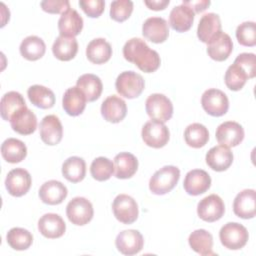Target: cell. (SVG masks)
I'll return each instance as SVG.
<instances>
[{
	"label": "cell",
	"mask_w": 256,
	"mask_h": 256,
	"mask_svg": "<svg viewBox=\"0 0 256 256\" xmlns=\"http://www.w3.org/2000/svg\"><path fill=\"white\" fill-rule=\"evenodd\" d=\"M123 56L145 73L155 72L161 63L159 54L140 38H131L125 43Z\"/></svg>",
	"instance_id": "6da1fadb"
},
{
	"label": "cell",
	"mask_w": 256,
	"mask_h": 256,
	"mask_svg": "<svg viewBox=\"0 0 256 256\" xmlns=\"http://www.w3.org/2000/svg\"><path fill=\"white\" fill-rule=\"evenodd\" d=\"M180 170L176 166L168 165L157 170L149 181V189L155 195H164L170 192L178 183Z\"/></svg>",
	"instance_id": "7a4b0ae2"
},
{
	"label": "cell",
	"mask_w": 256,
	"mask_h": 256,
	"mask_svg": "<svg viewBox=\"0 0 256 256\" xmlns=\"http://www.w3.org/2000/svg\"><path fill=\"white\" fill-rule=\"evenodd\" d=\"M221 244L230 250H239L243 248L248 239L249 234L242 224L237 222H229L222 226L219 232Z\"/></svg>",
	"instance_id": "3957f363"
},
{
	"label": "cell",
	"mask_w": 256,
	"mask_h": 256,
	"mask_svg": "<svg viewBox=\"0 0 256 256\" xmlns=\"http://www.w3.org/2000/svg\"><path fill=\"white\" fill-rule=\"evenodd\" d=\"M145 87L143 77L134 71H124L120 73L115 81L117 92L128 99L140 96Z\"/></svg>",
	"instance_id": "277c9868"
},
{
	"label": "cell",
	"mask_w": 256,
	"mask_h": 256,
	"mask_svg": "<svg viewBox=\"0 0 256 256\" xmlns=\"http://www.w3.org/2000/svg\"><path fill=\"white\" fill-rule=\"evenodd\" d=\"M145 109L148 116L161 123L171 119L173 115V104L168 97L160 93H154L148 96L145 102Z\"/></svg>",
	"instance_id": "5b68a950"
},
{
	"label": "cell",
	"mask_w": 256,
	"mask_h": 256,
	"mask_svg": "<svg viewBox=\"0 0 256 256\" xmlns=\"http://www.w3.org/2000/svg\"><path fill=\"white\" fill-rule=\"evenodd\" d=\"M66 215L72 224L83 226L92 220L94 215L93 206L88 199L75 197L67 204Z\"/></svg>",
	"instance_id": "8992f818"
},
{
	"label": "cell",
	"mask_w": 256,
	"mask_h": 256,
	"mask_svg": "<svg viewBox=\"0 0 256 256\" xmlns=\"http://www.w3.org/2000/svg\"><path fill=\"white\" fill-rule=\"evenodd\" d=\"M141 136L147 146L158 149L168 143L170 132L164 123L151 120L143 125Z\"/></svg>",
	"instance_id": "52a82bcc"
},
{
	"label": "cell",
	"mask_w": 256,
	"mask_h": 256,
	"mask_svg": "<svg viewBox=\"0 0 256 256\" xmlns=\"http://www.w3.org/2000/svg\"><path fill=\"white\" fill-rule=\"evenodd\" d=\"M201 104L205 112L214 117H220L227 113L229 100L227 95L215 88L206 90L201 97Z\"/></svg>",
	"instance_id": "ba28073f"
},
{
	"label": "cell",
	"mask_w": 256,
	"mask_h": 256,
	"mask_svg": "<svg viewBox=\"0 0 256 256\" xmlns=\"http://www.w3.org/2000/svg\"><path fill=\"white\" fill-rule=\"evenodd\" d=\"M112 210L115 218L123 224L134 223L139 214L136 201L129 195L119 194L112 203Z\"/></svg>",
	"instance_id": "9c48e42d"
},
{
	"label": "cell",
	"mask_w": 256,
	"mask_h": 256,
	"mask_svg": "<svg viewBox=\"0 0 256 256\" xmlns=\"http://www.w3.org/2000/svg\"><path fill=\"white\" fill-rule=\"evenodd\" d=\"M32 184L30 173L24 168H15L8 172L5 179V187L8 193L14 197L25 195Z\"/></svg>",
	"instance_id": "30bf717a"
},
{
	"label": "cell",
	"mask_w": 256,
	"mask_h": 256,
	"mask_svg": "<svg viewBox=\"0 0 256 256\" xmlns=\"http://www.w3.org/2000/svg\"><path fill=\"white\" fill-rule=\"evenodd\" d=\"M225 212V205L220 196L211 194L199 201L197 214L200 219L206 222H215L222 218Z\"/></svg>",
	"instance_id": "8fae6325"
},
{
	"label": "cell",
	"mask_w": 256,
	"mask_h": 256,
	"mask_svg": "<svg viewBox=\"0 0 256 256\" xmlns=\"http://www.w3.org/2000/svg\"><path fill=\"white\" fill-rule=\"evenodd\" d=\"M215 136L220 145L228 148L235 147L243 141L244 129L235 121H226L217 127Z\"/></svg>",
	"instance_id": "7c38bea8"
},
{
	"label": "cell",
	"mask_w": 256,
	"mask_h": 256,
	"mask_svg": "<svg viewBox=\"0 0 256 256\" xmlns=\"http://www.w3.org/2000/svg\"><path fill=\"white\" fill-rule=\"evenodd\" d=\"M115 245L120 253L131 256L139 253L142 250L144 239L138 230H123L117 235Z\"/></svg>",
	"instance_id": "4fadbf2b"
},
{
	"label": "cell",
	"mask_w": 256,
	"mask_h": 256,
	"mask_svg": "<svg viewBox=\"0 0 256 256\" xmlns=\"http://www.w3.org/2000/svg\"><path fill=\"white\" fill-rule=\"evenodd\" d=\"M39 129L41 140L49 146L57 145L62 140L63 127L56 115L45 116L40 122Z\"/></svg>",
	"instance_id": "5bb4252c"
},
{
	"label": "cell",
	"mask_w": 256,
	"mask_h": 256,
	"mask_svg": "<svg viewBox=\"0 0 256 256\" xmlns=\"http://www.w3.org/2000/svg\"><path fill=\"white\" fill-rule=\"evenodd\" d=\"M211 186L210 175L202 169H193L189 171L184 179L183 187L187 194L197 196L205 193Z\"/></svg>",
	"instance_id": "9a60e30c"
},
{
	"label": "cell",
	"mask_w": 256,
	"mask_h": 256,
	"mask_svg": "<svg viewBox=\"0 0 256 256\" xmlns=\"http://www.w3.org/2000/svg\"><path fill=\"white\" fill-rule=\"evenodd\" d=\"M143 36L153 43H163L169 36V26L161 17H150L142 25Z\"/></svg>",
	"instance_id": "2e32d148"
},
{
	"label": "cell",
	"mask_w": 256,
	"mask_h": 256,
	"mask_svg": "<svg viewBox=\"0 0 256 256\" xmlns=\"http://www.w3.org/2000/svg\"><path fill=\"white\" fill-rule=\"evenodd\" d=\"M256 192L253 189H245L238 193L233 201L234 214L242 219H251L255 216Z\"/></svg>",
	"instance_id": "e0dca14e"
},
{
	"label": "cell",
	"mask_w": 256,
	"mask_h": 256,
	"mask_svg": "<svg viewBox=\"0 0 256 256\" xmlns=\"http://www.w3.org/2000/svg\"><path fill=\"white\" fill-rule=\"evenodd\" d=\"M101 114L106 121L119 123L127 114L126 102L119 96H108L101 105Z\"/></svg>",
	"instance_id": "ac0fdd59"
},
{
	"label": "cell",
	"mask_w": 256,
	"mask_h": 256,
	"mask_svg": "<svg viewBox=\"0 0 256 256\" xmlns=\"http://www.w3.org/2000/svg\"><path fill=\"white\" fill-rule=\"evenodd\" d=\"M38 230L44 237L56 239L65 233L66 224L60 215L47 213L39 219Z\"/></svg>",
	"instance_id": "d6986e66"
},
{
	"label": "cell",
	"mask_w": 256,
	"mask_h": 256,
	"mask_svg": "<svg viewBox=\"0 0 256 256\" xmlns=\"http://www.w3.org/2000/svg\"><path fill=\"white\" fill-rule=\"evenodd\" d=\"M207 165L214 171L222 172L227 170L233 162V153L223 145L212 147L205 157Z\"/></svg>",
	"instance_id": "ffe728a7"
},
{
	"label": "cell",
	"mask_w": 256,
	"mask_h": 256,
	"mask_svg": "<svg viewBox=\"0 0 256 256\" xmlns=\"http://www.w3.org/2000/svg\"><path fill=\"white\" fill-rule=\"evenodd\" d=\"M233 50V42L230 36L221 31L207 44V53L211 59L221 62L226 60Z\"/></svg>",
	"instance_id": "44dd1931"
},
{
	"label": "cell",
	"mask_w": 256,
	"mask_h": 256,
	"mask_svg": "<svg viewBox=\"0 0 256 256\" xmlns=\"http://www.w3.org/2000/svg\"><path fill=\"white\" fill-rule=\"evenodd\" d=\"M68 190L66 186L57 180H49L42 184L39 189L41 201L48 205H58L67 197Z\"/></svg>",
	"instance_id": "7402d4cb"
},
{
	"label": "cell",
	"mask_w": 256,
	"mask_h": 256,
	"mask_svg": "<svg viewBox=\"0 0 256 256\" xmlns=\"http://www.w3.org/2000/svg\"><path fill=\"white\" fill-rule=\"evenodd\" d=\"M221 21L219 15L215 13H207L203 15L197 27V36L203 43L208 44L221 31Z\"/></svg>",
	"instance_id": "603a6c76"
},
{
	"label": "cell",
	"mask_w": 256,
	"mask_h": 256,
	"mask_svg": "<svg viewBox=\"0 0 256 256\" xmlns=\"http://www.w3.org/2000/svg\"><path fill=\"white\" fill-rule=\"evenodd\" d=\"M83 28V19L79 13L70 8L61 14L58 20V30L60 35L75 37L80 34Z\"/></svg>",
	"instance_id": "cb8c5ba5"
},
{
	"label": "cell",
	"mask_w": 256,
	"mask_h": 256,
	"mask_svg": "<svg viewBox=\"0 0 256 256\" xmlns=\"http://www.w3.org/2000/svg\"><path fill=\"white\" fill-rule=\"evenodd\" d=\"M195 13L188 6L181 4L175 6L169 15V24L177 32H186L193 25Z\"/></svg>",
	"instance_id": "d4e9b609"
},
{
	"label": "cell",
	"mask_w": 256,
	"mask_h": 256,
	"mask_svg": "<svg viewBox=\"0 0 256 256\" xmlns=\"http://www.w3.org/2000/svg\"><path fill=\"white\" fill-rule=\"evenodd\" d=\"M86 97L77 86L68 88L62 99V106L70 116H78L83 113L86 107Z\"/></svg>",
	"instance_id": "484cf974"
},
{
	"label": "cell",
	"mask_w": 256,
	"mask_h": 256,
	"mask_svg": "<svg viewBox=\"0 0 256 256\" xmlns=\"http://www.w3.org/2000/svg\"><path fill=\"white\" fill-rule=\"evenodd\" d=\"M27 108L23 96L16 91H9L1 98L0 113L5 121H10L11 118L21 110Z\"/></svg>",
	"instance_id": "4316f807"
},
{
	"label": "cell",
	"mask_w": 256,
	"mask_h": 256,
	"mask_svg": "<svg viewBox=\"0 0 256 256\" xmlns=\"http://www.w3.org/2000/svg\"><path fill=\"white\" fill-rule=\"evenodd\" d=\"M86 56L93 64H103L112 56V47L104 38H96L86 47Z\"/></svg>",
	"instance_id": "83f0119b"
},
{
	"label": "cell",
	"mask_w": 256,
	"mask_h": 256,
	"mask_svg": "<svg viewBox=\"0 0 256 256\" xmlns=\"http://www.w3.org/2000/svg\"><path fill=\"white\" fill-rule=\"evenodd\" d=\"M12 129L21 135H30L37 128L36 115L28 108L16 113L10 120Z\"/></svg>",
	"instance_id": "f1b7e54d"
},
{
	"label": "cell",
	"mask_w": 256,
	"mask_h": 256,
	"mask_svg": "<svg viewBox=\"0 0 256 256\" xmlns=\"http://www.w3.org/2000/svg\"><path fill=\"white\" fill-rule=\"evenodd\" d=\"M115 177L118 179L131 178L138 169L137 158L129 152H121L114 157Z\"/></svg>",
	"instance_id": "f546056e"
},
{
	"label": "cell",
	"mask_w": 256,
	"mask_h": 256,
	"mask_svg": "<svg viewBox=\"0 0 256 256\" xmlns=\"http://www.w3.org/2000/svg\"><path fill=\"white\" fill-rule=\"evenodd\" d=\"M76 86L79 88V90L82 91L88 102L97 100L103 90L101 79L91 73L81 75L76 82Z\"/></svg>",
	"instance_id": "4dcf8cb0"
},
{
	"label": "cell",
	"mask_w": 256,
	"mask_h": 256,
	"mask_svg": "<svg viewBox=\"0 0 256 256\" xmlns=\"http://www.w3.org/2000/svg\"><path fill=\"white\" fill-rule=\"evenodd\" d=\"M52 52L58 60L70 61L78 52V42L75 37L59 35L53 43Z\"/></svg>",
	"instance_id": "1f68e13d"
},
{
	"label": "cell",
	"mask_w": 256,
	"mask_h": 256,
	"mask_svg": "<svg viewBox=\"0 0 256 256\" xmlns=\"http://www.w3.org/2000/svg\"><path fill=\"white\" fill-rule=\"evenodd\" d=\"M1 154L8 163H19L27 155L26 145L19 139L8 138L1 145Z\"/></svg>",
	"instance_id": "d6a6232c"
},
{
	"label": "cell",
	"mask_w": 256,
	"mask_h": 256,
	"mask_svg": "<svg viewBox=\"0 0 256 256\" xmlns=\"http://www.w3.org/2000/svg\"><path fill=\"white\" fill-rule=\"evenodd\" d=\"M188 243L192 250L200 255H215V253L212 251L213 237L211 233L205 229H197L193 231L189 235Z\"/></svg>",
	"instance_id": "836d02e7"
},
{
	"label": "cell",
	"mask_w": 256,
	"mask_h": 256,
	"mask_svg": "<svg viewBox=\"0 0 256 256\" xmlns=\"http://www.w3.org/2000/svg\"><path fill=\"white\" fill-rule=\"evenodd\" d=\"M30 102L41 109L52 108L55 104V95L53 91L42 85H32L27 90Z\"/></svg>",
	"instance_id": "e575fe53"
},
{
	"label": "cell",
	"mask_w": 256,
	"mask_h": 256,
	"mask_svg": "<svg viewBox=\"0 0 256 256\" xmlns=\"http://www.w3.org/2000/svg\"><path fill=\"white\" fill-rule=\"evenodd\" d=\"M62 174L69 182L78 183L82 181L86 175V163L84 159L78 156L67 158L62 165Z\"/></svg>",
	"instance_id": "d590c367"
},
{
	"label": "cell",
	"mask_w": 256,
	"mask_h": 256,
	"mask_svg": "<svg viewBox=\"0 0 256 256\" xmlns=\"http://www.w3.org/2000/svg\"><path fill=\"white\" fill-rule=\"evenodd\" d=\"M19 49L21 55L25 59L29 61H36L44 56L46 45L40 37L31 35L22 40Z\"/></svg>",
	"instance_id": "8d00e7d4"
},
{
	"label": "cell",
	"mask_w": 256,
	"mask_h": 256,
	"mask_svg": "<svg viewBox=\"0 0 256 256\" xmlns=\"http://www.w3.org/2000/svg\"><path fill=\"white\" fill-rule=\"evenodd\" d=\"M184 139L188 146L192 148H201L209 140L208 129L200 123L188 125L184 131Z\"/></svg>",
	"instance_id": "74e56055"
},
{
	"label": "cell",
	"mask_w": 256,
	"mask_h": 256,
	"mask_svg": "<svg viewBox=\"0 0 256 256\" xmlns=\"http://www.w3.org/2000/svg\"><path fill=\"white\" fill-rule=\"evenodd\" d=\"M6 240L12 249L22 251L28 249L32 245L33 236L28 230L24 228L14 227L8 231Z\"/></svg>",
	"instance_id": "f35d334b"
},
{
	"label": "cell",
	"mask_w": 256,
	"mask_h": 256,
	"mask_svg": "<svg viewBox=\"0 0 256 256\" xmlns=\"http://www.w3.org/2000/svg\"><path fill=\"white\" fill-rule=\"evenodd\" d=\"M249 79L247 73L236 63L228 67L225 73V84L232 91H239Z\"/></svg>",
	"instance_id": "ab89813d"
},
{
	"label": "cell",
	"mask_w": 256,
	"mask_h": 256,
	"mask_svg": "<svg viewBox=\"0 0 256 256\" xmlns=\"http://www.w3.org/2000/svg\"><path fill=\"white\" fill-rule=\"evenodd\" d=\"M90 173L95 180L106 181L114 173V163L106 157H97L91 163Z\"/></svg>",
	"instance_id": "60d3db41"
},
{
	"label": "cell",
	"mask_w": 256,
	"mask_h": 256,
	"mask_svg": "<svg viewBox=\"0 0 256 256\" xmlns=\"http://www.w3.org/2000/svg\"><path fill=\"white\" fill-rule=\"evenodd\" d=\"M236 38L238 42L247 47L256 45V24L253 21L241 23L236 29Z\"/></svg>",
	"instance_id": "b9f144b4"
},
{
	"label": "cell",
	"mask_w": 256,
	"mask_h": 256,
	"mask_svg": "<svg viewBox=\"0 0 256 256\" xmlns=\"http://www.w3.org/2000/svg\"><path fill=\"white\" fill-rule=\"evenodd\" d=\"M133 11V2L130 0H116L110 5V17L116 22H124Z\"/></svg>",
	"instance_id": "7bdbcfd3"
},
{
	"label": "cell",
	"mask_w": 256,
	"mask_h": 256,
	"mask_svg": "<svg viewBox=\"0 0 256 256\" xmlns=\"http://www.w3.org/2000/svg\"><path fill=\"white\" fill-rule=\"evenodd\" d=\"M234 63L238 64L248 75L249 79L254 78L256 75V57L254 53H241L239 54Z\"/></svg>",
	"instance_id": "ee69618b"
},
{
	"label": "cell",
	"mask_w": 256,
	"mask_h": 256,
	"mask_svg": "<svg viewBox=\"0 0 256 256\" xmlns=\"http://www.w3.org/2000/svg\"><path fill=\"white\" fill-rule=\"evenodd\" d=\"M79 6L88 17L97 18L103 13L105 2L103 0H80Z\"/></svg>",
	"instance_id": "f6af8a7d"
},
{
	"label": "cell",
	"mask_w": 256,
	"mask_h": 256,
	"mask_svg": "<svg viewBox=\"0 0 256 256\" xmlns=\"http://www.w3.org/2000/svg\"><path fill=\"white\" fill-rule=\"evenodd\" d=\"M40 6L47 13L62 14L70 9V2L68 0H45L40 3Z\"/></svg>",
	"instance_id": "bcb514c9"
},
{
	"label": "cell",
	"mask_w": 256,
	"mask_h": 256,
	"mask_svg": "<svg viewBox=\"0 0 256 256\" xmlns=\"http://www.w3.org/2000/svg\"><path fill=\"white\" fill-rule=\"evenodd\" d=\"M210 1L209 0H198V1H183L182 4L188 6L189 8H191L194 13H201L203 11H205L209 5H210Z\"/></svg>",
	"instance_id": "7dc6e473"
},
{
	"label": "cell",
	"mask_w": 256,
	"mask_h": 256,
	"mask_svg": "<svg viewBox=\"0 0 256 256\" xmlns=\"http://www.w3.org/2000/svg\"><path fill=\"white\" fill-rule=\"evenodd\" d=\"M145 5L154 11H160V10H164L166 8V6L169 5L170 1L169 0H146L144 1Z\"/></svg>",
	"instance_id": "c3c4849f"
}]
</instances>
